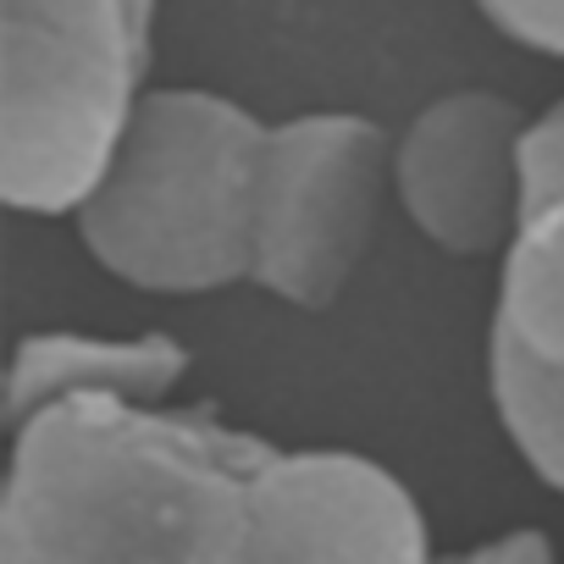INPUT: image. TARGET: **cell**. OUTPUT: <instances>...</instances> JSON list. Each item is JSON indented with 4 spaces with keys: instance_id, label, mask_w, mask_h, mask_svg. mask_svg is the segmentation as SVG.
<instances>
[{
    "instance_id": "6",
    "label": "cell",
    "mask_w": 564,
    "mask_h": 564,
    "mask_svg": "<svg viewBox=\"0 0 564 564\" xmlns=\"http://www.w3.org/2000/svg\"><path fill=\"white\" fill-rule=\"evenodd\" d=\"M432 558L415 492L349 448H271L249 481L243 564H415Z\"/></svg>"
},
{
    "instance_id": "1",
    "label": "cell",
    "mask_w": 564,
    "mask_h": 564,
    "mask_svg": "<svg viewBox=\"0 0 564 564\" xmlns=\"http://www.w3.org/2000/svg\"><path fill=\"white\" fill-rule=\"evenodd\" d=\"M276 443L205 410L62 399L12 426L7 564H243L249 481Z\"/></svg>"
},
{
    "instance_id": "5",
    "label": "cell",
    "mask_w": 564,
    "mask_h": 564,
    "mask_svg": "<svg viewBox=\"0 0 564 564\" xmlns=\"http://www.w3.org/2000/svg\"><path fill=\"white\" fill-rule=\"evenodd\" d=\"M525 128L498 89H448L393 133V199L410 227L454 254H509L525 227Z\"/></svg>"
},
{
    "instance_id": "3",
    "label": "cell",
    "mask_w": 564,
    "mask_h": 564,
    "mask_svg": "<svg viewBox=\"0 0 564 564\" xmlns=\"http://www.w3.org/2000/svg\"><path fill=\"white\" fill-rule=\"evenodd\" d=\"M155 0H0V194L73 216L150 78Z\"/></svg>"
},
{
    "instance_id": "8",
    "label": "cell",
    "mask_w": 564,
    "mask_h": 564,
    "mask_svg": "<svg viewBox=\"0 0 564 564\" xmlns=\"http://www.w3.org/2000/svg\"><path fill=\"white\" fill-rule=\"evenodd\" d=\"M188 377V349L172 333H29L7 377V421H29L62 399H139L166 404Z\"/></svg>"
},
{
    "instance_id": "11",
    "label": "cell",
    "mask_w": 564,
    "mask_h": 564,
    "mask_svg": "<svg viewBox=\"0 0 564 564\" xmlns=\"http://www.w3.org/2000/svg\"><path fill=\"white\" fill-rule=\"evenodd\" d=\"M465 558L470 564H547L553 558V542L542 531H531V525H514V531H498V536L476 542Z\"/></svg>"
},
{
    "instance_id": "2",
    "label": "cell",
    "mask_w": 564,
    "mask_h": 564,
    "mask_svg": "<svg viewBox=\"0 0 564 564\" xmlns=\"http://www.w3.org/2000/svg\"><path fill=\"white\" fill-rule=\"evenodd\" d=\"M265 128L199 84L144 89L100 177L73 205L89 260L139 294H221L249 282Z\"/></svg>"
},
{
    "instance_id": "7",
    "label": "cell",
    "mask_w": 564,
    "mask_h": 564,
    "mask_svg": "<svg viewBox=\"0 0 564 564\" xmlns=\"http://www.w3.org/2000/svg\"><path fill=\"white\" fill-rule=\"evenodd\" d=\"M487 393L514 454L564 498V205L536 210L503 254Z\"/></svg>"
},
{
    "instance_id": "10",
    "label": "cell",
    "mask_w": 564,
    "mask_h": 564,
    "mask_svg": "<svg viewBox=\"0 0 564 564\" xmlns=\"http://www.w3.org/2000/svg\"><path fill=\"white\" fill-rule=\"evenodd\" d=\"M547 205H564V100L536 111L525 128V221Z\"/></svg>"
},
{
    "instance_id": "4",
    "label": "cell",
    "mask_w": 564,
    "mask_h": 564,
    "mask_svg": "<svg viewBox=\"0 0 564 564\" xmlns=\"http://www.w3.org/2000/svg\"><path fill=\"white\" fill-rule=\"evenodd\" d=\"M393 133L366 111H300L265 128L249 282L294 311H327L355 282L382 199Z\"/></svg>"
},
{
    "instance_id": "9",
    "label": "cell",
    "mask_w": 564,
    "mask_h": 564,
    "mask_svg": "<svg viewBox=\"0 0 564 564\" xmlns=\"http://www.w3.org/2000/svg\"><path fill=\"white\" fill-rule=\"evenodd\" d=\"M470 7L509 45L564 62V0H470Z\"/></svg>"
}]
</instances>
